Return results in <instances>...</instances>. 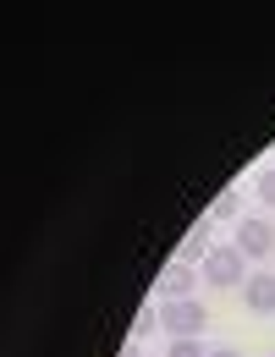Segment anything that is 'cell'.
Here are the masks:
<instances>
[{
  "mask_svg": "<svg viewBox=\"0 0 275 357\" xmlns=\"http://www.w3.org/2000/svg\"><path fill=\"white\" fill-rule=\"evenodd\" d=\"M121 357H138V341H127V347H121Z\"/></svg>",
  "mask_w": 275,
  "mask_h": 357,
  "instance_id": "7c38bea8",
  "label": "cell"
},
{
  "mask_svg": "<svg viewBox=\"0 0 275 357\" xmlns=\"http://www.w3.org/2000/svg\"><path fill=\"white\" fill-rule=\"evenodd\" d=\"M209 225H215V220H198V225L182 236V248H177V264H193V269H198L209 253H215V236H209Z\"/></svg>",
  "mask_w": 275,
  "mask_h": 357,
  "instance_id": "8992f818",
  "label": "cell"
},
{
  "mask_svg": "<svg viewBox=\"0 0 275 357\" xmlns=\"http://www.w3.org/2000/svg\"><path fill=\"white\" fill-rule=\"evenodd\" d=\"M242 303H248V313H259V319H270V313H275V275H270V269L248 275V286H242Z\"/></svg>",
  "mask_w": 275,
  "mask_h": 357,
  "instance_id": "5b68a950",
  "label": "cell"
},
{
  "mask_svg": "<svg viewBox=\"0 0 275 357\" xmlns=\"http://www.w3.org/2000/svg\"><path fill=\"white\" fill-rule=\"evenodd\" d=\"M198 275H204L215 291H231V286H248V259H242L237 242H226V248H215V253L198 264Z\"/></svg>",
  "mask_w": 275,
  "mask_h": 357,
  "instance_id": "7a4b0ae2",
  "label": "cell"
},
{
  "mask_svg": "<svg viewBox=\"0 0 275 357\" xmlns=\"http://www.w3.org/2000/svg\"><path fill=\"white\" fill-rule=\"evenodd\" d=\"M209 357H242L237 347H209Z\"/></svg>",
  "mask_w": 275,
  "mask_h": 357,
  "instance_id": "8fae6325",
  "label": "cell"
},
{
  "mask_svg": "<svg viewBox=\"0 0 275 357\" xmlns=\"http://www.w3.org/2000/svg\"><path fill=\"white\" fill-rule=\"evenodd\" d=\"M237 248H242L248 264H265V259L275 253V225L265 220V215H248V220L237 225Z\"/></svg>",
  "mask_w": 275,
  "mask_h": 357,
  "instance_id": "3957f363",
  "label": "cell"
},
{
  "mask_svg": "<svg viewBox=\"0 0 275 357\" xmlns=\"http://www.w3.org/2000/svg\"><path fill=\"white\" fill-rule=\"evenodd\" d=\"M154 291H160V303H177V297H198V269L193 264H165V275L154 280Z\"/></svg>",
  "mask_w": 275,
  "mask_h": 357,
  "instance_id": "277c9868",
  "label": "cell"
},
{
  "mask_svg": "<svg viewBox=\"0 0 275 357\" xmlns=\"http://www.w3.org/2000/svg\"><path fill=\"white\" fill-rule=\"evenodd\" d=\"M160 330L171 335V341H198L204 335V324H209V313H204V303L198 297H177V303H160Z\"/></svg>",
  "mask_w": 275,
  "mask_h": 357,
  "instance_id": "6da1fadb",
  "label": "cell"
},
{
  "mask_svg": "<svg viewBox=\"0 0 275 357\" xmlns=\"http://www.w3.org/2000/svg\"><path fill=\"white\" fill-rule=\"evenodd\" d=\"M165 357H209V347H204V341H171Z\"/></svg>",
  "mask_w": 275,
  "mask_h": 357,
  "instance_id": "ba28073f",
  "label": "cell"
},
{
  "mask_svg": "<svg viewBox=\"0 0 275 357\" xmlns=\"http://www.w3.org/2000/svg\"><path fill=\"white\" fill-rule=\"evenodd\" d=\"M237 209H242V192H215V198H209V215H204V220H237Z\"/></svg>",
  "mask_w": 275,
  "mask_h": 357,
  "instance_id": "52a82bcc",
  "label": "cell"
},
{
  "mask_svg": "<svg viewBox=\"0 0 275 357\" xmlns=\"http://www.w3.org/2000/svg\"><path fill=\"white\" fill-rule=\"evenodd\" d=\"M259 198L275 209V165H265V171H259Z\"/></svg>",
  "mask_w": 275,
  "mask_h": 357,
  "instance_id": "9c48e42d",
  "label": "cell"
},
{
  "mask_svg": "<svg viewBox=\"0 0 275 357\" xmlns=\"http://www.w3.org/2000/svg\"><path fill=\"white\" fill-rule=\"evenodd\" d=\"M154 324H160V313H143V319H138V324H133V341H143V335H149Z\"/></svg>",
  "mask_w": 275,
  "mask_h": 357,
  "instance_id": "30bf717a",
  "label": "cell"
}]
</instances>
